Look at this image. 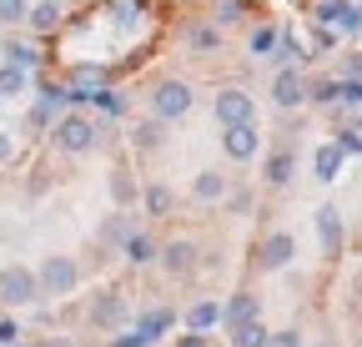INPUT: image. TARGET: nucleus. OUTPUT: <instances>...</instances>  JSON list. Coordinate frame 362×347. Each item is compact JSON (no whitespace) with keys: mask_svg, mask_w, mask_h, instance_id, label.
Masks as SVG:
<instances>
[{"mask_svg":"<svg viewBox=\"0 0 362 347\" xmlns=\"http://www.w3.org/2000/svg\"><path fill=\"white\" fill-rule=\"evenodd\" d=\"M96 121H86V116H66V121H56V146L61 151H71V156H81V151H90L96 146Z\"/></svg>","mask_w":362,"mask_h":347,"instance_id":"nucleus-1","label":"nucleus"},{"mask_svg":"<svg viewBox=\"0 0 362 347\" xmlns=\"http://www.w3.org/2000/svg\"><path fill=\"white\" fill-rule=\"evenodd\" d=\"M35 287L51 292V297H66V292L76 287V262H71V257H45V267H40Z\"/></svg>","mask_w":362,"mask_h":347,"instance_id":"nucleus-2","label":"nucleus"},{"mask_svg":"<svg viewBox=\"0 0 362 347\" xmlns=\"http://www.w3.org/2000/svg\"><path fill=\"white\" fill-rule=\"evenodd\" d=\"M35 277L25 267H6L0 272V302H11V307H25V302H35Z\"/></svg>","mask_w":362,"mask_h":347,"instance_id":"nucleus-3","label":"nucleus"},{"mask_svg":"<svg viewBox=\"0 0 362 347\" xmlns=\"http://www.w3.org/2000/svg\"><path fill=\"white\" fill-rule=\"evenodd\" d=\"M252 116H257V101L247 91H221L216 96V121L221 126H247Z\"/></svg>","mask_w":362,"mask_h":347,"instance_id":"nucleus-4","label":"nucleus"},{"mask_svg":"<svg viewBox=\"0 0 362 347\" xmlns=\"http://www.w3.org/2000/svg\"><path fill=\"white\" fill-rule=\"evenodd\" d=\"M192 111V86L187 81H161L156 86V116H187Z\"/></svg>","mask_w":362,"mask_h":347,"instance_id":"nucleus-5","label":"nucleus"},{"mask_svg":"<svg viewBox=\"0 0 362 347\" xmlns=\"http://www.w3.org/2000/svg\"><path fill=\"white\" fill-rule=\"evenodd\" d=\"M317 20L337 25V30H362V11L347 6V0H322V6H317Z\"/></svg>","mask_w":362,"mask_h":347,"instance_id":"nucleus-6","label":"nucleus"},{"mask_svg":"<svg viewBox=\"0 0 362 347\" xmlns=\"http://www.w3.org/2000/svg\"><path fill=\"white\" fill-rule=\"evenodd\" d=\"M221 146H226V156H232V161H252V156H257V126H252V121H247V126H226Z\"/></svg>","mask_w":362,"mask_h":347,"instance_id":"nucleus-7","label":"nucleus"},{"mask_svg":"<svg viewBox=\"0 0 362 347\" xmlns=\"http://www.w3.org/2000/svg\"><path fill=\"white\" fill-rule=\"evenodd\" d=\"M272 96H277V106H297L307 96V81L287 66V71H277V81H272Z\"/></svg>","mask_w":362,"mask_h":347,"instance_id":"nucleus-8","label":"nucleus"},{"mask_svg":"<svg viewBox=\"0 0 362 347\" xmlns=\"http://www.w3.org/2000/svg\"><path fill=\"white\" fill-rule=\"evenodd\" d=\"M292 252H297V247H292V237H287V232H277V237L262 247V267H267V272L287 267V262H292Z\"/></svg>","mask_w":362,"mask_h":347,"instance_id":"nucleus-9","label":"nucleus"},{"mask_svg":"<svg viewBox=\"0 0 362 347\" xmlns=\"http://www.w3.org/2000/svg\"><path fill=\"white\" fill-rule=\"evenodd\" d=\"M25 20H30V30H40V35H51V30L61 25V0H40L35 11H25Z\"/></svg>","mask_w":362,"mask_h":347,"instance_id":"nucleus-10","label":"nucleus"},{"mask_svg":"<svg viewBox=\"0 0 362 347\" xmlns=\"http://www.w3.org/2000/svg\"><path fill=\"white\" fill-rule=\"evenodd\" d=\"M317 232H322V247H327V252L342 247V216H337V206H322V211H317Z\"/></svg>","mask_w":362,"mask_h":347,"instance_id":"nucleus-11","label":"nucleus"},{"mask_svg":"<svg viewBox=\"0 0 362 347\" xmlns=\"http://www.w3.org/2000/svg\"><path fill=\"white\" fill-rule=\"evenodd\" d=\"M226 322H232V327H242V322H252L257 317V297L252 292H237L232 302H226V312H221Z\"/></svg>","mask_w":362,"mask_h":347,"instance_id":"nucleus-12","label":"nucleus"},{"mask_svg":"<svg viewBox=\"0 0 362 347\" xmlns=\"http://www.w3.org/2000/svg\"><path fill=\"white\" fill-rule=\"evenodd\" d=\"M90 317H96V322H101V327H116V322H121V317H126V302H121V297H116V292H106V297H101V302H96V312H90Z\"/></svg>","mask_w":362,"mask_h":347,"instance_id":"nucleus-13","label":"nucleus"},{"mask_svg":"<svg viewBox=\"0 0 362 347\" xmlns=\"http://www.w3.org/2000/svg\"><path fill=\"white\" fill-rule=\"evenodd\" d=\"M312 166H317V182H337V171H342V151H337V146H322Z\"/></svg>","mask_w":362,"mask_h":347,"instance_id":"nucleus-14","label":"nucleus"},{"mask_svg":"<svg viewBox=\"0 0 362 347\" xmlns=\"http://www.w3.org/2000/svg\"><path fill=\"white\" fill-rule=\"evenodd\" d=\"M267 337H272V332L252 317V322H242V327L232 332V347H267Z\"/></svg>","mask_w":362,"mask_h":347,"instance_id":"nucleus-15","label":"nucleus"},{"mask_svg":"<svg viewBox=\"0 0 362 347\" xmlns=\"http://www.w3.org/2000/svg\"><path fill=\"white\" fill-rule=\"evenodd\" d=\"M0 56H6L11 66H21V71H30L40 56H35V46H25V40H11V46H0Z\"/></svg>","mask_w":362,"mask_h":347,"instance_id":"nucleus-16","label":"nucleus"},{"mask_svg":"<svg viewBox=\"0 0 362 347\" xmlns=\"http://www.w3.org/2000/svg\"><path fill=\"white\" fill-rule=\"evenodd\" d=\"M192 257H197L192 242H171V247H166V267H171V272H187V267H192Z\"/></svg>","mask_w":362,"mask_h":347,"instance_id":"nucleus-17","label":"nucleus"},{"mask_svg":"<svg viewBox=\"0 0 362 347\" xmlns=\"http://www.w3.org/2000/svg\"><path fill=\"white\" fill-rule=\"evenodd\" d=\"M25 81H30V76H25L21 66H0V96H21Z\"/></svg>","mask_w":362,"mask_h":347,"instance_id":"nucleus-18","label":"nucleus"},{"mask_svg":"<svg viewBox=\"0 0 362 347\" xmlns=\"http://www.w3.org/2000/svg\"><path fill=\"white\" fill-rule=\"evenodd\" d=\"M221 322V307H216V302H197V307H192V327L197 332H206V327H216Z\"/></svg>","mask_w":362,"mask_h":347,"instance_id":"nucleus-19","label":"nucleus"},{"mask_svg":"<svg viewBox=\"0 0 362 347\" xmlns=\"http://www.w3.org/2000/svg\"><path fill=\"white\" fill-rule=\"evenodd\" d=\"M292 166H297V161H292L287 151H282V156H272V161H267V182H277V187L292 182Z\"/></svg>","mask_w":362,"mask_h":347,"instance_id":"nucleus-20","label":"nucleus"},{"mask_svg":"<svg viewBox=\"0 0 362 347\" xmlns=\"http://www.w3.org/2000/svg\"><path fill=\"white\" fill-rule=\"evenodd\" d=\"M166 322H171L166 312H151V317H141V327H136V337H141V342L151 347V342H156V332H166Z\"/></svg>","mask_w":362,"mask_h":347,"instance_id":"nucleus-21","label":"nucleus"},{"mask_svg":"<svg viewBox=\"0 0 362 347\" xmlns=\"http://www.w3.org/2000/svg\"><path fill=\"white\" fill-rule=\"evenodd\" d=\"M221 192H226V182L216 177V171H206V177H197V196H202V201H211V196H221Z\"/></svg>","mask_w":362,"mask_h":347,"instance_id":"nucleus-22","label":"nucleus"},{"mask_svg":"<svg viewBox=\"0 0 362 347\" xmlns=\"http://www.w3.org/2000/svg\"><path fill=\"white\" fill-rule=\"evenodd\" d=\"M272 46H277V30H272V25H257V30H252V56H267Z\"/></svg>","mask_w":362,"mask_h":347,"instance_id":"nucleus-23","label":"nucleus"},{"mask_svg":"<svg viewBox=\"0 0 362 347\" xmlns=\"http://www.w3.org/2000/svg\"><path fill=\"white\" fill-rule=\"evenodd\" d=\"M126 257H131V262H151V237L136 232V237L126 242Z\"/></svg>","mask_w":362,"mask_h":347,"instance_id":"nucleus-24","label":"nucleus"},{"mask_svg":"<svg viewBox=\"0 0 362 347\" xmlns=\"http://www.w3.org/2000/svg\"><path fill=\"white\" fill-rule=\"evenodd\" d=\"M192 46H197V51H216V46H221V35H216L211 25H197V30H192Z\"/></svg>","mask_w":362,"mask_h":347,"instance_id":"nucleus-25","label":"nucleus"},{"mask_svg":"<svg viewBox=\"0 0 362 347\" xmlns=\"http://www.w3.org/2000/svg\"><path fill=\"white\" fill-rule=\"evenodd\" d=\"M25 0H0V20H6V25H16V20H25Z\"/></svg>","mask_w":362,"mask_h":347,"instance_id":"nucleus-26","label":"nucleus"},{"mask_svg":"<svg viewBox=\"0 0 362 347\" xmlns=\"http://www.w3.org/2000/svg\"><path fill=\"white\" fill-rule=\"evenodd\" d=\"M337 101L357 106V101H362V81H337Z\"/></svg>","mask_w":362,"mask_h":347,"instance_id":"nucleus-27","label":"nucleus"},{"mask_svg":"<svg viewBox=\"0 0 362 347\" xmlns=\"http://www.w3.org/2000/svg\"><path fill=\"white\" fill-rule=\"evenodd\" d=\"M337 151H362V131L352 126V131H337Z\"/></svg>","mask_w":362,"mask_h":347,"instance_id":"nucleus-28","label":"nucleus"},{"mask_svg":"<svg viewBox=\"0 0 362 347\" xmlns=\"http://www.w3.org/2000/svg\"><path fill=\"white\" fill-rule=\"evenodd\" d=\"M146 206H151V211H166V206H171V192H166V187H151V192H146Z\"/></svg>","mask_w":362,"mask_h":347,"instance_id":"nucleus-29","label":"nucleus"},{"mask_svg":"<svg viewBox=\"0 0 362 347\" xmlns=\"http://www.w3.org/2000/svg\"><path fill=\"white\" fill-rule=\"evenodd\" d=\"M267 347H302V337H297V332H272Z\"/></svg>","mask_w":362,"mask_h":347,"instance_id":"nucleus-30","label":"nucleus"},{"mask_svg":"<svg viewBox=\"0 0 362 347\" xmlns=\"http://www.w3.org/2000/svg\"><path fill=\"white\" fill-rule=\"evenodd\" d=\"M312 96H317V101H337V81H317Z\"/></svg>","mask_w":362,"mask_h":347,"instance_id":"nucleus-31","label":"nucleus"},{"mask_svg":"<svg viewBox=\"0 0 362 347\" xmlns=\"http://www.w3.org/2000/svg\"><path fill=\"white\" fill-rule=\"evenodd\" d=\"M16 337H21V327H16V322H0V347H11Z\"/></svg>","mask_w":362,"mask_h":347,"instance_id":"nucleus-32","label":"nucleus"},{"mask_svg":"<svg viewBox=\"0 0 362 347\" xmlns=\"http://www.w3.org/2000/svg\"><path fill=\"white\" fill-rule=\"evenodd\" d=\"M11 156H16V141H11L6 131H0V161H11Z\"/></svg>","mask_w":362,"mask_h":347,"instance_id":"nucleus-33","label":"nucleus"},{"mask_svg":"<svg viewBox=\"0 0 362 347\" xmlns=\"http://www.w3.org/2000/svg\"><path fill=\"white\" fill-rule=\"evenodd\" d=\"M181 347H206V342H202V337H187V342H181Z\"/></svg>","mask_w":362,"mask_h":347,"instance_id":"nucleus-34","label":"nucleus"}]
</instances>
